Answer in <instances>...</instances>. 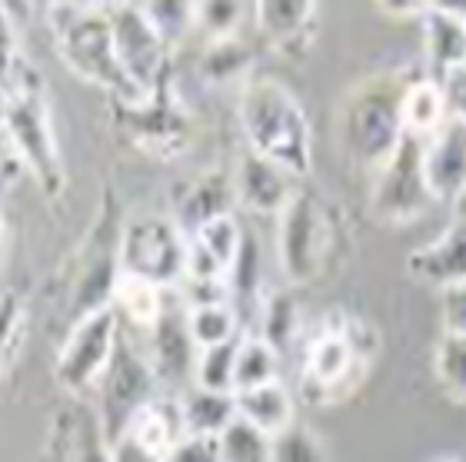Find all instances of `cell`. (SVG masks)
Segmentation results:
<instances>
[{"label":"cell","instance_id":"cell-1","mask_svg":"<svg viewBox=\"0 0 466 462\" xmlns=\"http://www.w3.org/2000/svg\"><path fill=\"white\" fill-rule=\"evenodd\" d=\"M240 130L247 150L277 164L290 176L313 170V126L300 96L270 74H253L240 87Z\"/></svg>","mask_w":466,"mask_h":462},{"label":"cell","instance_id":"cell-2","mask_svg":"<svg viewBox=\"0 0 466 462\" xmlns=\"http://www.w3.org/2000/svg\"><path fill=\"white\" fill-rule=\"evenodd\" d=\"M60 64L90 87L107 90L114 104H137L144 96L127 80L114 44L110 4H50L44 10Z\"/></svg>","mask_w":466,"mask_h":462},{"label":"cell","instance_id":"cell-3","mask_svg":"<svg viewBox=\"0 0 466 462\" xmlns=\"http://www.w3.org/2000/svg\"><path fill=\"white\" fill-rule=\"evenodd\" d=\"M380 336L367 319L337 309L303 346V396L313 403L347 399L377 359Z\"/></svg>","mask_w":466,"mask_h":462},{"label":"cell","instance_id":"cell-4","mask_svg":"<svg viewBox=\"0 0 466 462\" xmlns=\"http://www.w3.org/2000/svg\"><path fill=\"white\" fill-rule=\"evenodd\" d=\"M10 144L17 150L20 164L34 176V184L44 190V196L57 200L67 190V166H64V150L54 126V110H50L47 80L37 64H27L7 90V120H4Z\"/></svg>","mask_w":466,"mask_h":462},{"label":"cell","instance_id":"cell-5","mask_svg":"<svg viewBox=\"0 0 466 462\" xmlns=\"http://www.w3.org/2000/svg\"><path fill=\"white\" fill-rule=\"evenodd\" d=\"M410 80L397 74H380L353 87L343 106V144L350 160L370 174H377L387 164L393 150L403 144V114L400 100Z\"/></svg>","mask_w":466,"mask_h":462},{"label":"cell","instance_id":"cell-6","mask_svg":"<svg viewBox=\"0 0 466 462\" xmlns=\"http://www.w3.org/2000/svg\"><path fill=\"white\" fill-rule=\"evenodd\" d=\"M337 246L330 206L313 190H297L277 216V263L290 286H310L327 273Z\"/></svg>","mask_w":466,"mask_h":462},{"label":"cell","instance_id":"cell-7","mask_svg":"<svg viewBox=\"0 0 466 462\" xmlns=\"http://www.w3.org/2000/svg\"><path fill=\"white\" fill-rule=\"evenodd\" d=\"M187 253H190V236L180 230L174 216L144 213L120 223V243H116L120 276L174 289L187 276Z\"/></svg>","mask_w":466,"mask_h":462},{"label":"cell","instance_id":"cell-8","mask_svg":"<svg viewBox=\"0 0 466 462\" xmlns=\"http://www.w3.org/2000/svg\"><path fill=\"white\" fill-rule=\"evenodd\" d=\"M120 339H124V323L114 306L70 323L67 339L60 343L54 359V379L60 389L70 396H84L104 383V376L114 367Z\"/></svg>","mask_w":466,"mask_h":462},{"label":"cell","instance_id":"cell-9","mask_svg":"<svg viewBox=\"0 0 466 462\" xmlns=\"http://www.w3.org/2000/svg\"><path fill=\"white\" fill-rule=\"evenodd\" d=\"M423 144L427 140H420V136H403V144L393 150V156L373 174L370 213L380 223L407 226L437 203L430 193L427 174H423Z\"/></svg>","mask_w":466,"mask_h":462},{"label":"cell","instance_id":"cell-10","mask_svg":"<svg viewBox=\"0 0 466 462\" xmlns=\"http://www.w3.org/2000/svg\"><path fill=\"white\" fill-rule=\"evenodd\" d=\"M110 20H114L116 60H120L130 87L140 96H150L167 87L174 47L160 37L154 20L147 17L144 4H110Z\"/></svg>","mask_w":466,"mask_h":462},{"label":"cell","instance_id":"cell-11","mask_svg":"<svg viewBox=\"0 0 466 462\" xmlns=\"http://www.w3.org/2000/svg\"><path fill=\"white\" fill-rule=\"evenodd\" d=\"M116 124L140 154L154 156L160 164L184 156L194 140L190 114L177 104L170 87H160L137 104H116Z\"/></svg>","mask_w":466,"mask_h":462},{"label":"cell","instance_id":"cell-12","mask_svg":"<svg viewBox=\"0 0 466 462\" xmlns=\"http://www.w3.org/2000/svg\"><path fill=\"white\" fill-rule=\"evenodd\" d=\"M184 436L180 403L150 399L127 419L120 433L110 436V462H164Z\"/></svg>","mask_w":466,"mask_h":462},{"label":"cell","instance_id":"cell-13","mask_svg":"<svg viewBox=\"0 0 466 462\" xmlns=\"http://www.w3.org/2000/svg\"><path fill=\"white\" fill-rule=\"evenodd\" d=\"M100 389H104V406L97 409V416L110 439V436H116L124 429V423L137 409H144L150 399H157V376L150 369L147 353L134 349V343L120 339L114 367L104 376Z\"/></svg>","mask_w":466,"mask_h":462},{"label":"cell","instance_id":"cell-14","mask_svg":"<svg viewBox=\"0 0 466 462\" xmlns=\"http://www.w3.org/2000/svg\"><path fill=\"white\" fill-rule=\"evenodd\" d=\"M320 7L307 0H263L253 4V27L273 54L287 60H300L317 37Z\"/></svg>","mask_w":466,"mask_h":462},{"label":"cell","instance_id":"cell-15","mask_svg":"<svg viewBox=\"0 0 466 462\" xmlns=\"http://www.w3.org/2000/svg\"><path fill=\"white\" fill-rule=\"evenodd\" d=\"M293 193H297V176H290L263 156L250 154V150L233 166V196L247 213L280 216L287 210V203L293 200Z\"/></svg>","mask_w":466,"mask_h":462},{"label":"cell","instance_id":"cell-16","mask_svg":"<svg viewBox=\"0 0 466 462\" xmlns=\"http://www.w3.org/2000/svg\"><path fill=\"white\" fill-rule=\"evenodd\" d=\"M407 273L417 283L440 289V293L466 283V216L453 220L440 236L410 253Z\"/></svg>","mask_w":466,"mask_h":462},{"label":"cell","instance_id":"cell-17","mask_svg":"<svg viewBox=\"0 0 466 462\" xmlns=\"http://www.w3.org/2000/svg\"><path fill=\"white\" fill-rule=\"evenodd\" d=\"M423 174L433 200L447 203L466 193V124L447 120L423 144Z\"/></svg>","mask_w":466,"mask_h":462},{"label":"cell","instance_id":"cell-18","mask_svg":"<svg viewBox=\"0 0 466 462\" xmlns=\"http://www.w3.org/2000/svg\"><path fill=\"white\" fill-rule=\"evenodd\" d=\"M147 359L154 369L157 383H180L190 376L194 383V363H197V346L190 343L184 316L167 313L150 333H147Z\"/></svg>","mask_w":466,"mask_h":462},{"label":"cell","instance_id":"cell-19","mask_svg":"<svg viewBox=\"0 0 466 462\" xmlns=\"http://www.w3.org/2000/svg\"><path fill=\"white\" fill-rule=\"evenodd\" d=\"M423 27V64H427V77L440 80L443 74L457 70L466 64V24L447 14L443 7L430 4L427 14L420 17Z\"/></svg>","mask_w":466,"mask_h":462},{"label":"cell","instance_id":"cell-20","mask_svg":"<svg viewBox=\"0 0 466 462\" xmlns=\"http://www.w3.org/2000/svg\"><path fill=\"white\" fill-rule=\"evenodd\" d=\"M237 200L233 196V174H224V170H207L187 186V193L177 203V216L180 230L190 236L194 230H200L204 223H210L214 216H224L230 213V203Z\"/></svg>","mask_w":466,"mask_h":462},{"label":"cell","instance_id":"cell-21","mask_svg":"<svg viewBox=\"0 0 466 462\" xmlns=\"http://www.w3.org/2000/svg\"><path fill=\"white\" fill-rule=\"evenodd\" d=\"M237 416L247 419L250 426H257L260 433L280 436L283 429H290L297 423V409H293V393L280 383L260 386V389H247V393H237Z\"/></svg>","mask_w":466,"mask_h":462},{"label":"cell","instance_id":"cell-22","mask_svg":"<svg viewBox=\"0 0 466 462\" xmlns=\"http://www.w3.org/2000/svg\"><path fill=\"white\" fill-rule=\"evenodd\" d=\"M400 114H403V130H407V136L430 140V136L450 120L440 80L427 77V74L417 80H410L407 90H403V100H400Z\"/></svg>","mask_w":466,"mask_h":462},{"label":"cell","instance_id":"cell-23","mask_svg":"<svg viewBox=\"0 0 466 462\" xmlns=\"http://www.w3.org/2000/svg\"><path fill=\"white\" fill-rule=\"evenodd\" d=\"M167 289L147 283V279H134V276H120L116 279V293H114V309L120 323H130L140 333H150V329L160 323V319L170 313L167 309Z\"/></svg>","mask_w":466,"mask_h":462},{"label":"cell","instance_id":"cell-24","mask_svg":"<svg viewBox=\"0 0 466 462\" xmlns=\"http://www.w3.org/2000/svg\"><path fill=\"white\" fill-rule=\"evenodd\" d=\"M197 74L210 84V87H220V84H247L253 77V47L240 37H227V40H210L204 44V54L197 60Z\"/></svg>","mask_w":466,"mask_h":462},{"label":"cell","instance_id":"cell-25","mask_svg":"<svg viewBox=\"0 0 466 462\" xmlns=\"http://www.w3.org/2000/svg\"><path fill=\"white\" fill-rule=\"evenodd\" d=\"M180 403V419H184L187 436H204L217 439L227 426L237 419V399L224 393H207V389H190L187 396L177 399Z\"/></svg>","mask_w":466,"mask_h":462},{"label":"cell","instance_id":"cell-26","mask_svg":"<svg viewBox=\"0 0 466 462\" xmlns=\"http://www.w3.org/2000/svg\"><path fill=\"white\" fill-rule=\"evenodd\" d=\"M280 353L257 333H243L237 349V373H233V396L247 389L280 383Z\"/></svg>","mask_w":466,"mask_h":462},{"label":"cell","instance_id":"cell-27","mask_svg":"<svg viewBox=\"0 0 466 462\" xmlns=\"http://www.w3.org/2000/svg\"><path fill=\"white\" fill-rule=\"evenodd\" d=\"M300 333H303V316L297 296H293L290 289H273V293H267L260 306V333L257 336L267 339L283 357L287 349H293Z\"/></svg>","mask_w":466,"mask_h":462},{"label":"cell","instance_id":"cell-28","mask_svg":"<svg viewBox=\"0 0 466 462\" xmlns=\"http://www.w3.org/2000/svg\"><path fill=\"white\" fill-rule=\"evenodd\" d=\"M190 243L197 250H204L210 260L220 266V270L230 276L237 260H240V250L247 243V233H243L240 220L233 213H224V216H214L210 223H204L200 230L190 233Z\"/></svg>","mask_w":466,"mask_h":462},{"label":"cell","instance_id":"cell-29","mask_svg":"<svg viewBox=\"0 0 466 462\" xmlns=\"http://www.w3.org/2000/svg\"><path fill=\"white\" fill-rule=\"evenodd\" d=\"M184 323H187V333H190V343L197 346V353L240 339V323H237V313H233L230 303L190 306L184 313Z\"/></svg>","mask_w":466,"mask_h":462},{"label":"cell","instance_id":"cell-30","mask_svg":"<svg viewBox=\"0 0 466 462\" xmlns=\"http://www.w3.org/2000/svg\"><path fill=\"white\" fill-rule=\"evenodd\" d=\"M433 376L453 403L466 406V336L440 333L433 349Z\"/></svg>","mask_w":466,"mask_h":462},{"label":"cell","instance_id":"cell-31","mask_svg":"<svg viewBox=\"0 0 466 462\" xmlns=\"http://www.w3.org/2000/svg\"><path fill=\"white\" fill-rule=\"evenodd\" d=\"M237 349H240V339H233V343H224V346L200 349V353H197V363H194V386H197V389L233 396Z\"/></svg>","mask_w":466,"mask_h":462},{"label":"cell","instance_id":"cell-32","mask_svg":"<svg viewBox=\"0 0 466 462\" xmlns=\"http://www.w3.org/2000/svg\"><path fill=\"white\" fill-rule=\"evenodd\" d=\"M217 446H220V462H270L273 439L237 416L224 433L217 436Z\"/></svg>","mask_w":466,"mask_h":462},{"label":"cell","instance_id":"cell-33","mask_svg":"<svg viewBox=\"0 0 466 462\" xmlns=\"http://www.w3.org/2000/svg\"><path fill=\"white\" fill-rule=\"evenodd\" d=\"M77 429H80V406H60L54 409L40 443L37 462H77Z\"/></svg>","mask_w":466,"mask_h":462},{"label":"cell","instance_id":"cell-34","mask_svg":"<svg viewBox=\"0 0 466 462\" xmlns=\"http://www.w3.org/2000/svg\"><path fill=\"white\" fill-rule=\"evenodd\" d=\"M247 20H253V7L247 4H194V30L204 34V40L240 37Z\"/></svg>","mask_w":466,"mask_h":462},{"label":"cell","instance_id":"cell-35","mask_svg":"<svg viewBox=\"0 0 466 462\" xmlns=\"http://www.w3.org/2000/svg\"><path fill=\"white\" fill-rule=\"evenodd\" d=\"M270 462H327V449L310 426L293 423L290 429L273 436Z\"/></svg>","mask_w":466,"mask_h":462},{"label":"cell","instance_id":"cell-36","mask_svg":"<svg viewBox=\"0 0 466 462\" xmlns=\"http://www.w3.org/2000/svg\"><path fill=\"white\" fill-rule=\"evenodd\" d=\"M27 64L30 60L24 57V47H20L17 20L0 4V90L4 94L14 87V80L20 77V70L27 67Z\"/></svg>","mask_w":466,"mask_h":462},{"label":"cell","instance_id":"cell-37","mask_svg":"<svg viewBox=\"0 0 466 462\" xmlns=\"http://www.w3.org/2000/svg\"><path fill=\"white\" fill-rule=\"evenodd\" d=\"M144 10L170 47L194 34V4H144Z\"/></svg>","mask_w":466,"mask_h":462},{"label":"cell","instance_id":"cell-38","mask_svg":"<svg viewBox=\"0 0 466 462\" xmlns=\"http://www.w3.org/2000/svg\"><path fill=\"white\" fill-rule=\"evenodd\" d=\"M77 462H110V439L100 423L97 409L80 406V429H77Z\"/></svg>","mask_w":466,"mask_h":462},{"label":"cell","instance_id":"cell-39","mask_svg":"<svg viewBox=\"0 0 466 462\" xmlns=\"http://www.w3.org/2000/svg\"><path fill=\"white\" fill-rule=\"evenodd\" d=\"M20 326H24V299L10 289H0V359L17 343Z\"/></svg>","mask_w":466,"mask_h":462},{"label":"cell","instance_id":"cell-40","mask_svg":"<svg viewBox=\"0 0 466 462\" xmlns=\"http://www.w3.org/2000/svg\"><path fill=\"white\" fill-rule=\"evenodd\" d=\"M440 323H443V333L466 336V283L440 293Z\"/></svg>","mask_w":466,"mask_h":462},{"label":"cell","instance_id":"cell-41","mask_svg":"<svg viewBox=\"0 0 466 462\" xmlns=\"http://www.w3.org/2000/svg\"><path fill=\"white\" fill-rule=\"evenodd\" d=\"M440 90H443V100H447L450 120L466 124V64H460L457 70L443 74V77H440Z\"/></svg>","mask_w":466,"mask_h":462},{"label":"cell","instance_id":"cell-42","mask_svg":"<svg viewBox=\"0 0 466 462\" xmlns=\"http://www.w3.org/2000/svg\"><path fill=\"white\" fill-rule=\"evenodd\" d=\"M164 462H220V446L204 436H184Z\"/></svg>","mask_w":466,"mask_h":462},{"label":"cell","instance_id":"cell-43","mask_svg":"<svg viewBox=\"0 0 466 462\" xmlns=\"http://www.w3.org/2000/svg\"><path fill=\"white\" fill-rule=\"evenodd\" d=\"M24 174H27V170L20 164V156H17V150H14V144H10L7 130L0 126V190H10Z\"/></svg>","mask_w":466,"mask_h":462},{"label":"cell","instance_id":"cell-44","mask_svg":"<svg viewBox=\"0 0 466 462\" xmlns=\"http://www.w3.org/2000/svg\"><path fill=\"white\" fill-rule=\"evenodd\" d=\"M430 4H383V14L387 17H410V20H420L427 14Z\"/></svg>","mask_w":466,"mask_h":462},{"label":"cell","instance_id":"cell-45","mask_svg":"<svg viewBox=\"0 0 466 462\" xmlns=\"http://www.w3.org/2000/svg\"><path fill=\"white\" fill-rule=\"evenodd\" d=\"M10 250V220H7V213L0 210V260L7 256Z\"/></svg>","mask_w":466,"mask_h":462},{"label":"cell","instance_id":"cell-46","mask_svg":"<svg viewBox=\"0 0 466 462\" xmlns=\"http://www.w3.org/2000/svg\"><path fill=\"white\" fill-rule=\"evenodd\" d=\"M430 462H466L463 456H457V453H443V456H433Z\"/></svg>","mask_w":466,"mask_h":462},{"label":"cell","instance_id":"cell-47","mask_svg":"<svg viewBox=\"0 0 466 462\" xmlns=\"http://www.w3.org/2000/svg\"><path fill=\"white\" fill-rule=\"evenodd\" d=\"M4 120H7V94L0 90V126H4Z\"/></svg>","mask_w":466,"mask_h":462},{"label":"cell","instance_id":"cell-48","mask_svg":"<svg viewBox=\"0 0 466 462\" xmlns=\"http://www.w3.org/2000/svg\"><path fill=\"white\" fill-rule=\"evenodd\" d=\"M0 373H4V359H0Z\"/></svg>","mask_w":466,"mask_h":462}]
</instances>
